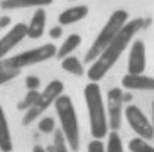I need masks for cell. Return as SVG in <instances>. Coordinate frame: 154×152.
<instances>
[{
    "label": "cell",
    "mask_w": 154,
    "mask_h": 152,
    "mask_svg": "<svg viewBox=\"0 0 154 152\" xmlns=\"http://www.w3.org/2000/svg\"><path fill=\"white\" fill-rule=\"evenodd\" d=\"M129 149L130 152H154V146H151L147 140L135 137L129 142Z\"/></svg>",
    "instance_id": "20"
},
{
    "label": "cell",
    "mask_w": 154,
    "mask_h": 152,
    "mask_svg": "<svg viewBox=\"0 0 154 152\" xmlns=\"http://www.w3.org/2000/svg\"><path fill=\"white\" fill-rule=\"evenodd\" d=\"M38 128L44 134H51V133H54V130H55V121H54V118H51V116L41 118L39 122H38Z\"/></svg>",
    "instance_id": "21"
},
{
    "label": "cell",
    "mask_w": 154,
    "mask_h": 152,
    "mask_svg": "<svg viewBox=\"0 0 154 152\" xmlns=\"http://www.w3.org/2000/svg\"><path fill=\"white\" fill-rule=\"evenodd\" d=\"M81 42H82V39H81V36H79V34H76V33L69 34V36H67V39H66V40L61 43V46L57 49L55 57H57V58H60V60H63V58L69 57L73 51L81 45Z\"/></svg>",
    "instance_id": "16"
},
{
    "label": "cell",
    "mask_w": 154,
    "mask_h": 152,
    "mask_svg": "<svg viewBox=\"0 0 154 152\" xmlns=\"http://www.w3.org/2000/svg\"><path fill=\"white\" fill-rule=\"evenodd\" d=\"M144 27L142 18H135L126 22V25L120 30V33L114 37V40L102 51V54L91 63L90 69L87 70V76L90 82H99L105 78V75L114 67V64L120 60L123 52L127 49L130 42L133 40L135 34Z\"/></svg>",
    "instance_id": "1"
},
{
    "label": "cell",
    "mask_w": 154,
    "mask_h": 152,
    "mask_svg": "<svg viewBox=\"0 0 154 152\" xmlns=\"http://www.w3.org/2000/svg\"><path fill=\"white\" fill-rule=\"evenodd\" d=\"M87 15H88V6H85V4L73 6V7H69V9L63 10L58 15V22H60V25L75 24V22L84 19Z\"/></svg>",
    "instance_id": "13"
},
{
    "label": "cell",
    "mask_w": 154,
    "mask_h": 152,
    "mask_svg": "<svg viewBox=\"0 0 154 152\" xmlns=\"http://www.w3.org/2000/svg\"><path fill=\"white\" fill-rule=\"evenodd\" d=\"M129 21V13L124 9H117L111 13V16L108 18V21L105 22L102 30L99 31V34L96 36V39L93 40L91 46L85 52L84 61L85 63H93L100 54L102 51L114 40V37L120 33V30L126 25V22Z\"/></svg>",
    "instance_id": "4"
},
{
    "label": "cell",
    "mask_w": 154,
    "mask_h": 152,
    "mask_svg": "<svg viewBox=\"0 0 154 152\" xmlns=\"http://www.w3.org/2000/svg\"><path fill=\"white\" fill-rule=\"evenodd\" d=\"M61 69L73 76H84L85 75V69H84L82 63L79 61L78 57H73V55H69V57L61 60Z\"/></svg>",
    "instance_id": "17"
},
{
    "label": "cell",
    "mask_w": 154,
    "mask_h": 152,
    "mask_svg": "<svg viewBox=\"0 0 154 152\" xmlns=\"http://www.w3.org/2000/svg\"><path fill=\"white\" fill-rule=\"evenodd\" d=\"M151 124H153V127H154V100H153V103H151Z\"/></svg>",
    "instance_id": "30"
},
{
    "label": "cell",
    "mask_w": 154,
    "mask_h": 152,
    "mask_svg": "<svg viewBox=\"0 0 154 152\" xmlns=\"http://www.w3.org/2000/svg\"><path fill=\"white\" fill-rule=\"evenodd\" d=\"M24 37H27V24H24V22L15 24L0 39V61H3V58L11 51L14 49L21 40H24Z\"/></svg>",
    "instance_id": "10"
},
{
    "label": "cell",
    "mask_w": 154,
    "mask_h": 152,
    "mask_svg": "<svg viewBox=\"0 0 154 152\" xmlns=\"http://www.w3.org/2000/svg\"><path fill=\"white\" fill-rule=\"evenodd\" d=\"M26 87L29 91H38L41 87V79L38 76L29 75V76H26Z\"/></svg>",
    "instance_id": "24"
},
{
    "label": "cell",
    "mask_w": 154,
    "mask_h": 152,
    "mask_svg": "<svg viewBox=\"0 0 154 152\" xmlns=\"http://www.w3.org/2000/svg\"><path fill=\"white\" fill-rule=\"evenodd\" d=\"M54 152H69V146H67V142L63 136V133L60 130L54 131Z\"/></svg>",
    "instance_id": "22"
},
{
    "label": "cell",
    "mask_w": 154,
    "mask_h": 152,
    "mask_svg": "<svg viewBox=\"0 0 154 152\" xmlns=\"http://www.w3.org/2000/svg\"><path fill=\"white\" fill-rule=\"evenodd\" d=\"M45 25H47V12L44 7H38L30 19V24L27 25V37L41 39L45 33Z\"/></svg>",
    "instance_id": "12"
},
{
    "label": "cell",
    "mask_w": 154,
    "mask_h": 152,
    "mask_svg": "<svg viewBox=\"0 0 154 152\" xmlns=\"http://www.w3.org/2000/svg\"><path fill=\"white\" fill-rule=\"evenodd\" d=\"M84 99L88 110V122H90V133L93 139L102 140L109 133L108 116H106V106L103 101L100 85L96 82H88L84 88Z\"/></svg>",
    "instance_id": "2"
},
{
    "label": "cell",
    "mask_w": 154,
    "mask_h": 152,
    "mask_svg": "<svg viewBox=\"0 0 154 152\" xmlns=\"http://www.w3.org/2000/svg\"><path fill=\"white\" fill-rule=\"evenodd\" d=\"M11 16H8V15H5V16H0V28H6V27H9V24H11Z\"/></svg>",
    "instance_id": "27"
},
{
    "label": "cell",
    "mask_w": 154,
    "mask_h": 152,
    "mask_svg": "<svg viewBox=\"0 0 154 152\" xmlns=\"http://www.w3.org/2000/svg\"><path fill=\"white\" fill-rule=\"evenodd\" d=\"M20 70H0V87L18 78Z\"/></svg>",
    "instance_id": "23"
},
{
    "label": "cell",
    "mask_w": 154,
    "mask_h": 152,
    "mask_svg": "<svg viewBox=\"0 0 154 152\" xmlns=\"http://www.w3.org/2000/svg\"><path fill=\"white\" fill-rule=\"evenodd\" d=\"M105 152H124L123 142H121L118 131H109L108 133V142H106Z\"/></svg>",
    "instance_id": "18"
},
{
    "label": "cell",
    "mask_w": 154,
    "mask_h": 152,
    "mask_svg": "<svg viewBox=\"0 0 154 152\" xmlns=\"http://www.w3.org/2000/svg\"><path fill=\"white\" fill-rule=\"evenodd\" d=\"M87 152H105V145H103L102 140H96L93 139L88 146H87Z\"/></svg>",
    "instance_id": "25"
},
{
    "label": "cell",
    "mask_w": 154,
    "mask_h": 152,
    "mask_svg": "<svg viewBox=\"0 0 154 152\" xmlns=\"http://www.w3.org/2000/svg\"><path fill=\"white\" fill-rule=\"evenodd\" d=\"M123 90L121 88H111L106 94V116H108V125L111 131H118L123 121L124 113V103H123Z\"/></svg>",
    "instance_id": "8"
},
{
    "label": "cell",
    "mask_w": 154,
    "mask_h": 152,
    "mask_svg": "<svg viewBox=\"0 0 154 152\" xmlns=\"http://www.w3.org/2000/svg\"><path fill=\"white\" fill-rule=\"evenodd\" d=\"M54 0H0V7L3 10L12 9H27V7H45Z\"/></svg>",
    "instance_id": "14"
},
{
    "label": "cell",
    "mask_w": 154,
    "mask_h": 152,
    "mask_svg": "<svg viewBox=\"0 0 154 152\" xmlns=\"http://www.w3.org/2000/svg\"><path fill=\"white\" fill-rule=\"evenodd\" d=\"M39 96H41L39 91H29V93L26 94V97L17 104V109H18V110H24V112H27L29 109H32V107L35 106V103L38 101Z\"/></svg>",
    "instance_id": "19"
},
{
    "label": "cell",
    "mask_w": 154,
    "mask_h": 152,
    "mask_svg": "<svg viewBox=\"0 0 154 152\" xmlns=\"http://www.w3.org/2000/svg\"><path fill=\"white\" fill-rule=\"evenodd\" d=\"M32 152H47V149L44 146H41V145H36V146H33Z\"/></svg>",
    "instance_id": "28"
},
{
    "label": "cell",
    "mask_w": 154,
    "mask_h": 152,
    "mask_svg": "<svg viewBox=\"0 0 154 152\" xmlns=\"http://www.w3.org/2000/svg\"><path fill=\"white\" fill-rule=\"evenodd\" d=\"M63 91H64V84L61 81H58V79L51 81L45 87V90L41 93V96H39L38 101L35 103V106L26 112V115L23 118V125L33 124V121H36L50 106H52L57 101V99L60 96H63Z\"/></svg>",
    "instance_id": "6"
},
{
    "label": "cell",
    "mask_w": 154,
    "mask_h": 152,
    "mask_svg": "<svg viewBox=\"0 0 154 152\" xmlns=\"http://www.w3.org/2000/svg\"><path fill=\"white\" fill-rule=\"evenodd\" d=\"M61 34H63L61 25H55V27H52L51 30H50V37H51V39H60Z\"/></svg>",
    "instance_id": "26"
},
{
    "label": "cell",
    "mask_w": 154,
    "mask_h": 152,
    "mask_svg": "<svg viewBox=\"0 0 154 152\" xmlns=\"http://www.w3.org/2000/svg\"><path fill=\"white\" fill-rule=\"evenodd\" d=\"M54 106H55V112L60 121V131L63 133L69 149L78 152L81 137H79V125H78V116H76L73 101L69 96L63 94L57 99Z\"/></svg>",
    "instance_id": "3"
},
{
    "label": "cell",
    "mask_w": 154,
    "mask_h": 152,
    "mask_svg": "<svg viewBox=\"0 0 154 152\" xmlns=\"http://www.w3.org/2000/svg\"><path fill=\"white\" fill-rule=\"evenodd\" d=\"M147 67V51L142 40H135L130 46L129 61H127V73L129 75H142Z\"/></svg>",
    "instance_id": "9"
},
{
    "label": "cell",
    "mask_w": 154,
    "mask_h": 152,
    "mask_svg": "<svg viewBox=\"0 0 154 152\" xmlns=\"http://www.w3.org/2000/svg\"><path fill=\"white\" fill-rule=\"evenodd\" d=\"M121 85L130 91H154V78L145 75H124Z\"/></svg>",
    "instance_id": "11"
},
{
    "label": "cell",
    "mask_w": 154,
    "mask_h": 152,
    "mask_svg": "<svg viewBox=\"0 0 154 152\" xmlns=\"http://www.w3.org/2000/svg\"><path fill=\"white\" fill-rule=\"evenodd\" d=\"M124 118L130 128L138 134L142 140H153L154 139V127L151 121L147 118V115L136 106V104H127L124 107Z\"/></svg>",
    "instance_id": "7"
},
{
    "label": "cell",
    "mask_w": 154,
    "mask_h": 152,
    "mask_svg": "<svg viewBox=\"0 0 154 152\" xmlns=\"http://www.w3.org/2000/svg\"><path fill=\"white\" fill-rule=\"evenodd\" d=\"M55 54H57V46L54 43H45L38 48L24 51L14 57L5 58L3 61H0V70H21L24 67L44 63L55 57Z\"/></svg>",
    "instance_id": "5"
},
{
    "label": "cell",
    "mask_w": 154,
    "mask_h": 152,
    "mask_svg": "<svg viewBox=\"0 0 154 152\" xmlns=\"http://www.w3.org/2000/svg\"><path fill=\"white\" fill-rule=\"evenodd\" d=\"M132 100V96L130 94H123V103H127V101Z\"/></svg>",
    "instance_id": "29"
},
{
    "label": "cell",
    "mask_w": 154,
    "mask_h": 152,
    "mask_svg": "<svg viewBox=\"0 0 154 152\" xmlns=\"http://www.w3.org/2000/svg\"><path fill=\"white\" fill-rule=\"evenodd\" d=\"M14 145H12V134L11 128L6 119V113L0 104V151L2 152H12Z\"/></svg>",
    "instance_id": "15"
}]
</instances>
